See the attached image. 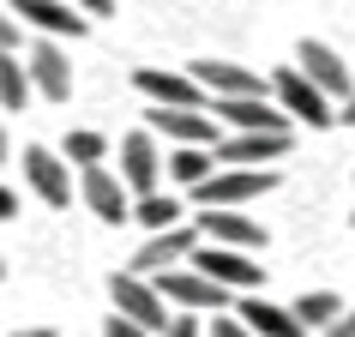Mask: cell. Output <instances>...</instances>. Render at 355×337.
I'll return each instance as SVG.
<instances>
[{
	"label": "cell",
	"instance_id": "cell-4",
	"mask_svg": "<svg viewBox=\"0 0 355 337\" xmlns=\"http://www.w3.org/2000/svg\"><path fill=\"white\" fill-rule=\"evenodd\" d=\"M163 168H168V157H163V145H157V132H150V127H139V132L121 139V168H114V175L127 181L132 199L163 193Z\"/></svg>",
	"mask_w": 355,
	"mask_h": 337
},
{
	"label": "cell",
	"instance_id": "cell-24",
	"mask_svg": "<svg viewBox=\"0 0 355 337\" xmlns=\"http://www.w3.org/2000/svg\"><path fill=\"white\" fill-rule=\"evenodd\" d=\"M60 157H67V163H78V168H96L103 157H109V139H103V132H91V127H78V132H67Z\"/></svg>",
	"mask_w": 355,
	"mask_h": 337
},
{
	"label": "cell",
	"instance_id": "cell-15",
	"mask_svg": "<svg viewBox=\"0 0 355 337\" xmlns=\"http://www.w3.org/2000/svg\"><path fill=\"white\" fill-rule=\"evenodd\" d=\"M277 157H289V132H229V139H217L223 168H265Z\"/></svg>",
	"mask_w": 355,
	"mask_h": 337
},
{
	"label": "cell",
	"instance_id": "cell-35",
	"mask_svg": "<svg viewBox=\"0 0 355 337\" xmlns=\"http://www.w3.org/2000/svg\"><path fill=\"white\" fill-rule=\"evenodd\" d=\"M0 271H6V259H0Z\"/></svg>",
	"mask_w": 355,
	"mask_h": 337
},
{
	"label": "cell",
	"instance_id": "cell-28",
	"mask_svg": "<svg viewBox=\"0 0 355 337\" xmlns=\"http://www.w3.org/2000/svg\"><path fill=\"white\" fill-rule=\"evenodd\" d=\"M163 337H205V325H199L193 313H175V325H168Z\"/></svg>",
	"mask_w": 355,
	"mask_h": 337
},
{
	"label": "cell",
	"instance_id": "cell-31",
	"mask_svg": "<svg viewBox=\"0 0 355 337\" xmlns=\"http://www.w3.org/2000/svg\"><path fill=\"white\" fill-rule=\"evenodd\" d=\"M6 217H19V193L12 187H0V223H6Z\"/></svg>",
	"mask_w": 355,
	"mask_h": 337
},
{
	"label": "cell",
	"instance_id": "cell-23",
	"mask_svg": "<svg viewBox=\"0 0 355 337\" xmlns=\"http://www.w3.org/2000/svg\"><path fill=\"white\" fill-rule=\"evenodd\" d=\"M181 199L175 193H150V199H132V223H145L150 235H163V229H181Z\"/></svg>",
	"mask_w": 355,
	"mask_h": 337
},
{
	"label": "cell",
	"instance_id": "cell-18",
	"mask_svg": "<svg viewBox=\"0 0 355 337\" xmlns=\"http://www.w3.org/2000/svg\"><path fill=\"white\" fill-rule=\"evenodd\" d=\"M12 19L31 24V31H42V37H85V12L78 6H67V0H12Z\"/></svg>",
	"mask_w": 355,
	"mask_h": 337
},
{
	"label": "cell",
	"instance_id": "cell-13",
	"mask_svg": "<svg viewBox=\"0 0 355 337\" xmlns=\"http://www.w3.org/2000/svg\"><path fill=\"white\" fill-rule=\"evenodd\" d=\"M187 73L205 85L211 103H229V96H265V73H259V67H241V60H193Z\"/></svg>",
	"mask_w": 355,
	"mask_h": 337
},
{
	"label": "cell",
	"instance_id": "cell-6",
	"mask_svg": "<svg viewBox=\"0 0 355 337\" xmlns=\"http://www.w3.org/2000/svg\"><path fill=\"white\" fill-rule=\"evenodd\" d=\"M199 229L181 223V229H163V235H150L139 253L127 259V271H139V277H163V271H181V265H193V253H199Z\"/></svg>",
	"mask_w": 355,
	"mask_h": 337
},
{
	"label": "cell",
	"instance_id": "cell-26",
	"mask_svg": "<svg viewBox=\"0 0 355 337\" xmlns=\"http://www.w3.org/2000/svg\"><path fill=\"white\" fill-rule=\"evenodd\" d=\"M205 337H253V331H247V325H241L235 313H217V319L205 325Z\"/></svg>",
	"mask_w": 355,
	"mask_h": 337
},
{
	"label": "cell",
	"instance_id": "cell-16",
	"mask_svg": "<svg viewBox=\"0 0 355 337\" xmlns=\"http://www.w3.org/2000/svg\"><path fill=\"white\" fill-rule=\"evenodd\" d=\"M211 114L235 132H289L295 121L271 103V96H229V103H211Z\"/></svg>",
	"mask_w": 355,
	"mask_h": 337
},
{
	"label": "cell",
	"instance_id": "cell-20",
	"mask_svg": "<svg viewBox=\"0 0 355 337\" xmlns=\"http://www.w3.org/2000/svg\"><path fill=\"white\" fill-rule=\"evenodd\" d=\"M217 168H223V163H217V150H211V145H175V150H168V181L187 187V193H199Z\"/></svg>",
	"mask_w": 355,
	"mask_h": 337
},
{
	"label": "cell",
	"instance_id": "cell-5",
	"mask_svg": "<svg viewBox=\"0 0 355 337\" xmlns=\"http://www.w3.org/2000/svg\"><path fill=\"white\" fill-rule=\"evenodd\" d=\"M78 199H85V211H91L96 223H109V229H121L132 217V193H127V181H121L109 163L78 168Z\"/></svg>",
	"mask_w": 355,
	"mask_h": 337
},
{
	"label": "cell",
	"instance_id": "cell-36",
	"mask_svg": "<svg viewBox=\"0 0 355 337\" xmlns=\"http://www.w3.org/2000/svg\"><path fill=\"white\" fill-rule=\"evenodd\" d=\"M349 223H355V211H349Z\"/></svg>",
	"mask_w": 355,
	"mask_h": 337
},
{
	"label": "cell",
	"instance_id": "cell-2",
	"mask_svg": "<svg viewBox=\"0 0 355 337\" xmlns=\"http://www.w3.org/2000/svg\"><path fill=\"white\" fill-rule=\"evenodd\" d=\"M109 301H114V313H121V319H132V325H145V331H157V337L175 325L163 289H157L150 277H139V271H114V277H109Z\"/></svg>",
	"mask_w": 355,
	"mask_h": 337
},
{
	"label": "cell",
	"instance_id": "cell-22",
	"mask_svg": "<svg viewBox=\"0 0 355 337\" xmlns=\"http://www.w3.org/2000/svg\"><path fill=\"white\" fill-rule=\"evenodd\" d=\"M37 96L31 85V67L19 55H0V114H24V103Z\"/></svg>",
	"mask_w": 355,
	"mask_h": 337
},
{
	"label": "cell",
	"instance_id": "cell-27",
	"mask_svg": "<svg viewBox=\"0 0 355 337\" xmlns=\"http://www.w3.org/2000/svg\"><path fill=\"white\" fill-rule=\"evenodd\" d=\"M19 31H24V24L12 19V12H0V55H12V49H19Z\"/></svg>",
	"mask_w": 355,
	"mask_h": 337
},
{
	"label": "cell",
	"instance_id": "cell-7",
	"mask_svg": "<svg viewBox=\"0 0 355 337\" xmlns=\"http://www.w3.org/2000/svg\"><path fill=\"white\" fill-rule=\"evenodd\" d=\"M24 187L37 193L49 211H67L73 205V168H67V157L49 145H24Z\"/></svg>",
	"mask_w": 355,
	"mask_h": 337
},
{
	"label": "cell",
	"instance_id": "cell-8",
	"mask_svg": "<svg viewBox=\"0 0 355 337\" xmlns=\"http://www.w3.org/2000/svg\"><path fill=\"white\" fill-rule=\"evenodd\" d=\"M132 85L150 96V109H211L205 85H199L193 73H175V67H139Z\"/></svg>",
	"mask_w": 355,
	"mask_h": 337
},
{
	"label": "cell",
	"instance_id": "cell-34",
	"mask_svg": "<svg viewBox=\"0 0 355 337\" xmlns=\"http://www.w3.org/2000/svg\"><path fill=\"white\" fill-rule=\"evenodd\" d=\"M337 121H343V127H355V96L343 103V109H337Z\"/></svg>",
	"mask_w": 355,
	"mask_h": 337
},
{
	"label": "cell",
	"instance_id": "cell-33",
	"mask_svg": "<svg viewBox=\"0 0 355 337\" xmlns=\"http://www.w3.org/2000/svg\"><path fill=\"white\" fill-rule=\"evenodd\" d=\"M12 157V132H6V114H0V163Z\"/></svg>",
	"mask_w": 355,
	"mask_h": 337
},
{
	"label": "cell",
	"instance_id": "cell-11",
	"mask_svg": "<svg viewBox=\"0 0 355 337\" xmlns=\"http://www.w3.org/2000/svg\"><path fill=\"white\" fill-rule=\"evenodd\" d=\"M193 229L205 247H229V253H259L265 247V223H253L247 211H199Z\"/></svg>",
	"mask_w": 355,
	"mask_h": 337
},
{
	"label": "cell",
	"instance_id": "cell-1",
	"mask_svg": "<svg viewBox=\"0 0 355 337\" xmlns=\"http://www.w3.org/2000/svg\"><path fill=\"white\" fill-rule=\"evenodd\" d=\"M271 187H277V168H217L205 187L193 193V205L199 211H247Z\"/></svg>",
	"mask_w": 355,
	"mask_h": 337
},
{
	"label": "cell",
	"instance_id": "cell-29",
	"mask_svg": "<svg viewBox=\"0 0 355 337\" xmlns=\"http://www.w3.org/2000/svg\"><path fill=\"white\" fill-rule=\"evenodd\" d=\"M73 6L85 12V19H109V12H114V0H73Z\"/></svg>",
	"mask_w": 355,
	"mask_h": 337
},
{
	"label": "cell",
	"instance_id": "cell-25",
	"mask_svg": "<svg viewBox=\"0 0 355 337\" xmlns=\"http://www.w3.org/2000/svg\"><path fill=\"white\" fill-rule=\"evenodd\" d=\"M103 337H157V331H145V325H132V319L109 313V319H103Z\"/></svg>",
	"mask_w": 355,
	"mask_h": 337
},
{
	"label": "cell",
	"instance_id": "cell-21",
	"mask_svg": "<svg viewBox=\"0 0 355 337\" xmlns=\"http://www.w3.org/2000/svg\"><path fill=\"white\" fill-rule=\"evenodd\" d=\"M289 307H295V319L307 325V337H319V331H331V325H337V313H343L349 301L331 295V289H307V295H295Z\"/></svg>",
	"mask_w": 355,
	"mask_h": 337
},
{
	"label": "cell",
	"instance_id": "cell-32",
	"mask_svg": "<svg viewBox=\"0 0 355 337\" xmlns=\"http://www.w3.org/2000/svg\"><path fill=\"white\" fill-rule=\"evenodd\" d=\"M0 337H55V325H24V331H0Z\"/></svg>",
	"mask_w": 355,
	"mask_h": 337
},
{
	"label": "cell",
	"instance_id": "cell-10",
	"mask_svg": "<svg viewBox=\"0 0 355 337\" xmlns=\"http://www.w3.org/2000/svg\"><path fill=\"white\" fill-rule=\"evenodd\" d=\"M193 265H199L211 283H223L229 295H253V289L265 283V259H253V253H229V247H199Z\"/></svg>",
	"mask_w": 355,
	"mask_h": 337
},
{
	"label": "cell",
	"instance_id": "cell-12",
	"mask_svg": "<svg viewBox=\"0 0 355 337\" xmlns=\"http://www.w3.org/2000/svg\"><path fill=\"white\" fill-rule=\"evenodd\" d=\"M157 289H163V301L168 307H187V313H199V307H235L229 301V289L223 283H211L199 265H181V271H163V277H150Z\"/></svg>",
	"mask_w": 355,
	"mask_h": 337
},
{
	"label": "cell",
	"instance_id": "cell-19",
	"mask_svg": "<svg viewBox=\"0 0 355 337\" xmlns=\"http://www.w3.org/2000/svg\"><path fill=\"white\" fill-rule=\"evenodd\" d=\"M235 319H241L253 337H307V325L295 319V307H277V301H265V295L235 301Z\"/></svg>",
	"mask_w": 355,
	"mask_h": 337
},
{
	"label": "cell",
	"instance_id": "cell-14",
	"mask_svg": "<svg viewBox=\"0 0 355 337\" xmlns=\"http://www.w3.org/2000/svg\"><path fill=\"white\" fill-rule=\"evenodd\" d=\"M145 121L157 139H168V150L175 145H211L217 150V114L211 109H150Z\"/></svg>",
	"mask_w": 355,
	"mask_h": 337
},
{
	"label": "cell",
	"instance_id": "cell-30",
	"mask_svg": "<svg viewBox=\"0 0 355 337\" xmlns=\"http://www.w3.org/2000/svg\"><path fill=\"white\" fill-rule=\"evenodd\" d=\"M319 337H355V307H343L337 325H331V331H319Z\"/></svg>",
	"mask_w": 355,
	"mask_h": 337
},
{
	"label": "cell",
	"instance_id": "cell-9",
	"mask_svg": "<svg viewBox=\"0 0 355 337\" xmlns=\"http://www.w3.org/2000/svg\"><path fill=\"white\" fill-rule=\"evenodd\" d=\"M295 67L307 78H313L319 91L331 96V103H349L355 96V78H349V60L337 55L331 42H319V37H301V49H295Z\"/></svg>",
	"mask_w": 355,
	"mask_h": 337
},
{
	"label": "cell",
	"instance_id": "cell-17",
	"mask_svg": "<svg viewBox=\"0 0 355 337\" xmlns=\"http://www.w3.org/2000/svg\"><path fill=\"white\" fill-rule=\"evenodd\" d=\"M31 85H37V96H49V103H67L73 96V60H67V49H60L55 37H42L37 49H31Z\"/></svg>",
	"mask_w": 355,
	"mask_h": 337
},
{
	"label": "cell",
	"instance_id": "cell-3",
	"mask_svg": "<svg viewBox=\"0 0 355 337\" xmlns=\"http://www.w3.org/2000/svg\"><path fill=\"white\" fill-rule=\"evenodd\" d=\"M271 96H277V109L289 114V121H301V127H331L337 121L331 96L319 91L301 67H277V73H271Z\"/></svg>",
	"mask_w": 355,
	"mask_h": 337
}]
</instances>
